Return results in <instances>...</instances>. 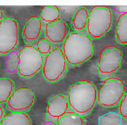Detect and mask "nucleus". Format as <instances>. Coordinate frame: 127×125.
Returning a JSON list of instances; mask_svg holds the SVG:
<instances>
[{
    "label": "nucleus",
    "mask_w": 127,
    "mask_h": 125,
    "mask_svg": "<svg viewBox=\"0 0 127 125\" xmlns=\"http://www.w3.org/2000/svg\"><path fill=\"white\" fill-rule=\"evenodd\" d=\"M62 50L67 63L78 66L92 58L94 46L92 38L87 33L73 31L67 35Z\"/></svg>",
    "instance_id": "1"
},
{
    "label": "nucleus",
    "mask_w": 127,
    "mask_h": 125,
    "mask_svg": "<svg viewBox=\"0 0 127 125\" xmlns=\"http://www.w3.org/2000/svg\"><path fill=\"white\" fill-rule=\"evenodd\" d=\"M67 99L73 112L84 116L91 112L95 106L97 90L90 81H78L70 87Z\"/></svg>",
    "instance_id": "2"
},
{
    "label": "nucleus",
    "mask_w": 127,
    "mask_h": 125,
    "mask_svg": "<svg viewBox=\"0 0 127 125\" xmlns=\"http://www.w3.org/2000/svg\"><path fill=\"white\" fill-rule=\"evenodd\" d=\"M113 24V13L107 6H95L89 10L86 32L91 38L99 39L110 31Z\"/></svg>",
    "instance_id": "3"
},
{
    "label": "nucleus",
    "mask_w": 127,
    "mask_h": 125,
    "mask_svg": "<svg viewBox=\"0 0 127 125\" xmlns=\"http://www.w3.org/2000/svg\"><path fill=\"white\" fill-rule=\"evenodd\" d=\"M126 86L120 78L106 79L97 91V101L101 106L111 108L118 105L125 95Z\"/></svg>",
    "instance_id": "4"
},
{
    "label": "nucleus",
    "mask_w": 127,
    "mask_h": 125,
    "mask_svg": "<svg viewBox=\"0 0 127 125\" xmlns=\"http://www.w3.org/2000/svg\"><path fill=\"white\" fill-rule=\"evenodd\" d=\"M43 55L35 46L26 45L19 52V68L17 73L24 77H31L41 71L43 67Z\"/></svg>",
    "instance_id": "5"
},
{
    "label": "nucleus",
    "mask_w": 127,
    "mask_h": 125,
    "mask_svg": "<svg viewBox=\"0 0 127 125\" xmlns=\"http://www.w3.org/2000/svg\"><path fill=\"white\" fill-rule=\"evenodd\" d=\"M67 64L62 50L60 48L53 49L44 60L42 74L45 80L50 82L60 80L66 73Z\"/></svg>",
    "instance_id": "6"
},
{
    "label": "nucleus",
    "mask_w": 127,
    "mask_h": 125,
    "mask_svg": "<svg viewBox=\"0 0 127 125\" xmlns=\"http://www.w3.org/2000/svg\"><path fill=\"white\" fill-rule=\"evenodd\" d=\"M123 55L116 46H107L102 49L99 55L98 73L103 79H108L116 73L122 66Z\"/></svg>",
    "instance_id": "7"
},
{
    "label": "nucleus",
    "mask_w": 127,
    "mask_h": 125,
    "mask_svg": "<svg viewBox=\"0 0 127 125\" xmlns=\"http://www.w3.org/2000/svg\"><path fill=\"white\" fill-rule=\"evenodd\" d=\"M19 42V28L15 19L5 17L0 22V55L14 51Z\"/></svg>",
    "instance_id": "8"
},
{
    "label": "nucleus",
    "mask_w": 127,
    "mask_h": 125,
    "mask_svg": "<svg viewBox=\"0 0 127 125\" xmlns=\"http://www.w3.org/2000/svg\"><path fill=\"white\" fill-rule=\"evenodd\" d=\"M33 91L27 87H19L14 90L7 102L8 109L15 112H25L35 102Z\"/></svg>",
    "instance_id": "9"
},
{
    "label": "nucleus",
    "mask_w": 127,
    "mask_h": 125,
    "mask_svg": "<svg viewBox=\"0 0 127 125\" xmlns=\"http://www.w3.org/2000/svg\"><path fill=\"white\" fill-rule=\"evenodd\" d=\"M68 99L63 95H55L48 100L46 116L48 121L57 122L68 112Z\"/></svg>",
    "instance_id": "10"
},
{
    "label": "nucleus",
    "mask_w": 127,
    "mask_h": 125,
    "mask_svg": "<svg viewBox=\"0 0 127 125\" xmlns=\"http://www.w3.org/2000/svg\"><path fill=\"white\" fill-rule=\"evenodd\" d=\"M45 38L51 44H60L63 43L68 35L66 22L60 19L55 22L46 24L44 30Z\"/></svg>",
    "instance_id": "11"
},
{
    "label": "nucleus",
    "mask_w": 127,
    "mask_h": 125,
    "mask_svg": "<svg viewBox=\"0 0 127 125\" xmlns=\"http://www.w3.org/2000/svg\"><path fill=\"white\" fill-rule=\"evenodd\" d=\"M41 19L37 16H32L26 20L23 29V37L26 43L31 44L37 40L42 31Z\"/></svg>",
    "instance_id": "12"
},
{
    "label": "nucleus",
    "mask_w": 127,
    "mask_h": 125,
    "mask_svg": "<svg viewBox=\"0 0 127 125\" xmlns=\"http://www.w3.org/2000/svg\"><path fill=\"white\" fill-rule=\"evenodd\" d=\"M0 125H32L31 117L25 112L11 111L6 114Z\"/></svg>",
    "instance_id": "13"
},
{
    "label": "nucleus",
    "mask_w": 127,
    "mask_h": 125,
    "mask_svg": "<svg viewBox=\"0 0 127 125\" xmlns=\"http://www.w3.org/2000/svg\"><path fill=\"white\" fill-rule=\"evenodd\" d=\"M89 16V10L86 7H81L75 13L71 22V26L75 32H82L86 29Z\"/></svg>",
    "instance_id": "14"
},
{
    "label": "nucleus",
    "mask_w": 127,
    "mask_h": 125,
    "mask_svg": "<svg viewBox=\"0 0 127 125\" xmlns=\"http://www.w3.org/2000/svg\"><path fill=\"white\" fill-rule=\"evenodd\" d=\"M60 18V10L56 6H44L40 12V19L43 24H50Z\"/></svg>",
    "instance_id": "15"
},
{
    "label": "nucleus",
    "mask_w": 127,
    "mask_h": 125,
    "mask_svg": "<svg viewBox=\"0 0 127 125\" xmlns=\"http://www.w3.org/2000/svg\"><path fill=\"white\" fill-rule=\"evenodd\" d=\"M115 37L119 44L122 45L127 44V14L121 15L118 18Z\"/></svg>",
    "instance_id": "16"
},
{
    "label": "nucleus",
    "mask_w": 127,
    "mask_h": 125,
    "mask_svg": "<svg viewBox=\"0 0 127 125\" xmlns=\"http://www.w3.org/2000/svg\"><path fill=\"white\" fill-rule=\"evenodd\" d=\"M15 90V83L8 77H0V104L8 102Z\"/></svg>",
    "instance_id": "17"
},
{
    "label": "nucleus",
    "mask_w": 127,
    "mask_h": 125,
    "mask_svg": "<svg viewBox=\"0 0 127 125\" xmlns=\"http://www.w3.org/2000/svg\"><path fill=\"white\" fill-rule=\"evenodd\" d=\"M57 125H86L83 116L74 112H68L57 122Z\"/></svg>",
    "instance_id": "18"
},
{
    "label": "nucleus",
    "mask_w": 127,
    "mask_h": 125,
    "mask_svg": "<svg viewBox=\"0 0 127 125\" xmlns=\"http://www.w3.org/2000/svg\"><path fill=\"white\" fill-rule=\"evenodd\" d=\"M122 118L120 113L109 112L100 116L98 119V125H121Z\"/></svg>",
    "instance_id": "19"
},
{
    "label": "nucleus",
    "mask_w": 127,
    "mask_h": 125,
    "mask_svg": "<svg viewBox=\"0 0 127 125\" xmlns=\"http://www.w3.org/2000/svg\"><path fill=\"white\" fill-rule=\"evenodd\" d=\"M6 65L7 71L10 73H15L17 72L19 68V52L14 50L7 55Z\"/></svg>",
    "instance_id": "20"
},
{
    "label": "nucleus",
    "mask_w": 127,
    "mask_h": 125,
    "mask_svg": "<svg viewBox=\"0 0 127 125\" xmlns=\"http://www.w3.org/2000/svg\"><path fill=\"white\" fill-rule=\"evenodd\" d=\"M36 48L42 55H48L52 51V44L44 37L39 39L36 43Z\"/></svg>",
    "instance_id": "21"
},
{
    "label": "nucleus",
    "mask_w": 127,
    "mask_h": 125,
    "mask_svg": "<svg viewBox=\"0 0 127 125\" xmlns=\"http://www.w3.org/2000/svg\"><path fill=\"white\" fill-rule=\"evenodd\" d=\"M119 113L122 118L127 120V93H125L119 104Z\"/></svg>",
    "instance_id": "22"
},
{
    "label": "nucleus",
    "mask_w": 127,
    "mask_h": 125,
    "mask_svg": "<svg viewBox=\"0 0 127 125\" xmlns=\"http://www.w3.org/2000/svg\"><path fill=\"white\" fill-rule=\"evenodd\" d=\"M113 9L115 13L120 15L123 14H127V6H115Z\"/></svg>",
    "instance_id": "23"
},
{
    "label": "nucleus",
    "mask_w": 127,
    "mask_h": 125,
    "mask_svg": "<svg viewBox=\"0 0 127 125\" xmlns=\"http://www.w3.org/2000/svg\"><path fill=\"white\" fill-rule=\"evenodd\" d=\"M5 116V113H4V109L2 107V106L0 104V123L1 122V120H3V117Z\"/></svg>",
    "instance_id": "24"
},
{
    "label": "nucleus",
    "mask_w": 127,
    "mask_h": 125,
    "mask_svg": "<svg viewBox=\"0 0 127 125\" xmlns=\"http://www.w3.org/2000/svg\"><path fill=\"white\" fill-rule=\"evenodd\" d=\"M4 16H5V15H4V12H3V9L1 8H0V22L5 18Z\"/></svg>",
    "instance_id": "25"
},
{
    "label": "nucleus",
    "mask_w": 127,
    "mask_h": 125,
    "mask_svg": "<svg viewBox=\"0 0 127 125\" xmlns=\"http://www.w3.org/2000/svg\"><path fill=\"white\" fill-rule=\"evenodd\" d=\"M43 125H57V122H52V121H46V122L43 124Z\"/></svg>",
    "instance_id": "26"
},
{
    "label": "nucleus",
    "mask_w": 127,
    "mask_h": 125,
    "mask_svg": "<svg viewBox=\"0 0 127 125\" xmlns=\"http://www.w3.org/2000/svg\"></svg>",
    "instance_id": "27"
}]
</instances>
